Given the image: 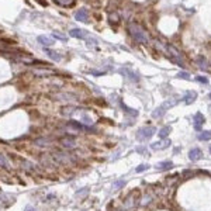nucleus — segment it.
Returning a JSON list of instances; mask_svg holds the SVG:
<instances>
[{
	"label": "nucleus",
	"instance_id": "obj_18",
	"mask_svg": "<svg viewBox=\"0 0 211 211\" xmlns=\"http://www.w3.org/2000/svg\"><path fill=\"white\" fill-rule=\"evenodd\" d=\"M70 35H72V37H76V38H83L86 34H85L83 30H78V28H76V30H72V31H70Z\"/></svg>",
	"mask_w": 211,
	"mask_h": 211
},
{
	"label": "nucleus",
	"instance_id": "obj_16",
	"mask_svg": "<svg viewBox=\"0 0 211 211\" xmlns=\"http://www.w3.org/2000/svg\"><path fill=\"white\" fill-rule=\"evenodd\" d=\"M38 41L41 42L44 46H51L52 44H54V41H52L51 38H48V37H40V38H38Z\"/></svg>",
	"mask_w": 211,
	"mask_h": 211
},
{
	"label": "nucleus",
	"instance_id": "obj_29",
	"mask_svg": "<svg viewBox=\"0 0 211 211\" xmlns=\"http://www.w3.org/2000/svg\"><path fill=\"white\" fill-rule=\"evenodd\" d=\"M197 80H198V82H203V83H207V82H208L206 78H197Z\"/></svg>",
	"mask_w": 211,
	"mask_h": 211
},
{
	"label": "nucleus",
	"instance_id": "obj_3",
	"mask_svg": "<svg viewBox=\"0 0 211 211\" xmlns=\"http://www.w3.org/2000/svg\"><path fill=\"white\" fill-rule=\"evenodd\" d=\"M52 159L56 162V163H64V165H70L73 163V158L72 155H68V153H62V152H56L52 155Z\"/></svg>",
	"mask_w": 211,
	"mask_h": 211
},
{
	"label": "nucleus",
	"instance_id": "obj_17",
	"mask_svg": "<svg viewBox=\"0 0 211 211\" xmlns=\"http://www.w3.org/2000/svg\"><path fill=\"white\" fill-rule=\"evenodd\" d=\"M198 139H201V141H210L211 139V131H203V132H200Z\"/></svg>",
	"mask_w": 211,
	"mask_h": 211
},
{
	"label": "nucleus",
	"instance_id": "obj_25",
	"mask_svg": "<svg viewBox=\"0 0 211 211\" xmlns=\"http://www.w3.org/2000/svg\"><path fill=\"white\" fill-rule=\"evenodd\" d=\"M148 168H149V166L148 165H139L137 168V169H135V172H138V173H141V172H144V170H147Z\"/></svg>",
	"mask_w": 211,
	"mask_h": 211
},
{
	"label": "nucleus",
	"instance_id": "obj_20",
	"mask_svg": "<svg viewBox=\"0 0 211 211\" xmlns=\"http://www.w3.org/2000/svg\"><path fill=\"white\" fill-rule=\"evenodd\" d=\"M46 54H48V56H49V58H52V59H55V61H59L61 59V55L58 54V52H55V51L46 49Z\"/></svg>",
	"mask_w": 211,
	"mask_h": 211
},
{
	"label": "nucleus",
	"instance_id": "obj_5",
	"mask_svg": "<svg viewBox=\"0 0 211 211\" xmlns=\"http://www.w3.org/2000/svg\"><path fill=\"white\" fill-rule=\"evenodd\" d=\"M59 144L66 149H72V148L76 147V138L70 137V135H66V137L59 138Z\"/></svg>",
	"mask_w": 211,
	"mask_h": 211
},
{
	"label": "nucleus",
	"instance_id": "obj_28",
	"mask_svg": "<svg viewBox=\"0 0 211 211\" xmlns=\"http://www.w3.org/2000/svg\"><path fill=\"white\" fill-rule=\"evenodd\" d=\"M54 37H56V38H59V40H66V37L65 35H62V34H59V32H54Z\"/></svg>",
	"mask_w": 211,
	"mask_h": 211
},
{
	"label": "nucleus",
	"instance_id": "obj_24",
	"mask_svg": "<svg viewBox=\"0 0 211 211\" xmlns=\"http://www.w3.org/2000/svg\"><path fill=\"white\" fill-rule=\"evenodd\" d=\"M123 108H124V110L127 111L128 114H131V115H138V111H137V110H132V108H128V107H127V106H125V104H123Z\"/></svg>",
	"mask_w": 211,
	"mask_h": 211
},
{
	"label": "nucleus",
	"instance_id": "obj_27",
	"mask_svg": "<svg viewBox=\"0 0 211 211\" xmlns=\"http://www.w3.org/2000/svg\"><path fill=\"white\" fill-rule=\"evenodd\" d=\"M179 78H182V79H190V76H189V73H186V72H180L179 75H177Z\"/></svg>",
	"mask_w": 211,
	"mask_h": 211
},
{
	"label": "nucleus",
	"instance_id": "obj_1",
	"mask_svg": "<svg viewBox=\"0 0 211 211\" xmlns=\"http://www.w3.org/2000/svg\"><path fill=\"white\" fill-rule=\"evenodd\" d=\"M128 30H129V32H131V35L134 37L135 41L141 42V44H148V42H149V35H148V32L145 31L141 25L132 23V24H129Z\"/></svg>",
	"mask_w": 211,
	"mask_h": 211
},
{
	"label": "nucleus",
	"instance_id": "obj_21",
	"mask_svg": "<svg viewBox=\"0 0 211 211\" xmlns=\"http://www.w3.org/2000/svg\"><path fill=\"white\" fill-rule=\"evenodd\" d=\"M61 113H62L64 115H72L75 113V108H73V107H64Z\"/></svg>",
	"mask_w": 211,
	"mask_h": 211
},
{
	"label": "nucleus",
	"instance_id": "obj_12",
	"mask_svg": "<svg viewBox=\"0 0 211 211\" xmlns=\"http://www.w3.org/2000/svg\"><path fill=\"white\" fill-rule=\"evenodd\" d=\"M170 168H173V162H170V161L161 162V163L156 165V169L158 170H168V169H170Z\"/></svg>",
	"mask_w": 211,
	"mask_h": 211
},
{
	"label": "nucleus",
	"instance_id": "obj_19",
	"mask_svg": "<svg viewBox=\"0 0 211 211\" xmlns=\"http://www.w3.org/2000/svg\"><path fill=\"white\" fill-rule=\"evenodd\" d=\"M170 131H172V128H170V127H163V128H162L161 131H159V137H161L162 139H163V138H166L168 135H169Z\"/></svg>",
	"mask_w": 211,
	"mask_h": 211
},
{
	"label": "nucleus",
	"instance_id": "obj_11",
	"mask_svg": "<svg viewBox=\"0 0 211 211\" xmlns=\"http://www.w3.org/2000/svg\"><path fill=\"white\" fill-rule=\"evenodd\" d=\"M196 99H197V93L196 92H187L186 93V96H184V103H186V104H192V103H194Z\"/></svg>",
	"mask_w": 211,
	"mask_h": 211
},
{
	"label": "nucleus",
	"instance_id": "obj_7",
	"mask_svg": "<svg viewBox=\"0 0 211 211\" xmlns=\"http://www.w3.org/2000/svg\"><path fill=\"white\" fill-rule=\"evenodd\" d=\"M170 139H162V141H159V142H155L152 144L151 148L152 149H155V151H161V149H166V148L170 147Z\"/></svg>",
	"mask_w": 211,
	"mask_h": 211
},
{
	"label": "nucleus",
	"instance_id": "obj_30",
	"mask_svg": "<svg viewBox=\"0 0 211 211\" xmlns=\"http://www.w3.org/2000/svg\"><path fill=\"white\" fill-rule=\"evenodd\" d=\"M25 211H35V208H32L31 206H27L25 207Z\"/></svg>",
	"mask_w": 211,
	"mask_h": 211
},
{
	"label": "nucleus",
	"instance_id": "obj_9",
	"mask_svg": "<svg viewBox=\"0 0 211 211\" xmlns=\"http://www.w3.org/2000/svg\"><path fill=\"white\" fill-rule=\"evenodd\" d=\"M201 158H203V152L198 148H194V149H192V151L189 152V159L190 161H198Z\"/></svg>",
	"mask_w": 211,
	"mask_h": 211
},
{
	"label": "nucleus",
	"instance_id": "obj_22",
	"mask_svg": "<svg viewBox=\"0 0 211 211\" xmlns=\"http://www.w3.org/2000/svg\"><path fill=\"white\" fill-rule=\"evenodd\" d=\"M124 186H125L124 180H117V182H114V183H113V189H114V190H118V189L124 187Z\"/></svg>",
	"mask_w": 211,
	"mask_h": 211
},
{
	"label": "nucleus",
	"instance_id": "obj_6",
	"mask_svg": "<svg viewBox=\"0 0 211 211\" xmlns=\"http://www.w3.org/2000/svg\"><path fill=\"white\" fill-rule=\"evenodd\" d=\"M138 200H139V193L138 192L131 193L128 197H127V200H125V207H127V208H131V207H134L137 204Z\"/></svg>",
	"mask_w": 211,
	"mask_h": 211
},
{
	"label": "nucleus",
	"instance_id": "obj_2",
	"mask_svg": "<svg viewBox=\"0 0 211 211\" xmlns=\"http://www.w3.org/2000/svg\"><path fill=\"white\" fill-rule=\"evenodd\" d=\"M174 104H177V100H168V101H165L161 107H158V108L152 113V117H153V118H161L162 115L166 113V110L170 108V107H173Z\"/></svg>",
	"mask_w": 211,
	"mask_h": 211
},
{
	"label": "nucleus",
	"instance_id": "obj_10",
	"mask_svg": "<svg viewBox=\"0 0 211 211\" xmlns=\"http://www.w3.org/2000/svg\"><path fill=\"white\" fill-rule=\"evenodd\" d=\"M34 144H35L37 147H51V145H52V139H51V138H45V137L37 138V139L34 141Z\"/></svg>",
	"mask_w": 211,
	"mask_h": 211
},
{
	"label": "nucleus",
	"instance_id": "obj_4",
	"mask_svg": "<svg viewBox=\"0 0 211 211\" xmlns=\"http://www.w3.org/2000/svg\"><path fill=\"white\" fill-rule=\"evenodd\" d=\"M156 129L153 128V127H145V128H141L139 131H138L137 134V138L138 139H142V141H145V139H149V138L155 134Z\"/></svg>",
	"mask_w": 211,
	"mask_h": 211
},
{
	"label": "nucleus",
	"instance_id": "obj_15",
	"mask_svg": "<svg viewBox=\"0 0 211 211\" xmlns=\"http://www.w3.org/2000/svg\"><path fill=\"white\" fill-rule=\"evenodd\" d=\"M0 168H3V169H9V161H7V158H6L3 153H0Z\"/></svg>",
	"mask_w": 211,
	"mask_h": 211
},
{
	"label": "nucleus",
	"instance_id": "obj_26",
	"mask_svg": "<svg viewBox=\"0 0 211 211\" xmlns=\"http://www.w3.org/2000/svg\"><path fill=\"white\" fill-rule=\"evenodd\" d=\"M110 21L111 23H118V16H117V14H111L110 16Z\"/></svg>",
	"mask_w": 211,
	"mask_h": 211
},
{
	"label": "nucleus",
	"instance_id": "obj_14",
	"mask_svg": "<svg viewBox=\"0 0 211 211\" xmlns=\"http://www.w3.org/2000/svg\"><path fill=\"white\" fill-rule=\"evenodd\" d=\"M76 19L80 20V21H87V10L86 9L79 10L78 14H76Z\"/></svg>",
	"mask_w": 211,
	"mask_h": 211
},
{
	"label": "nucleus",
	"instance_id": "obj_31",
	"mask_svg": "<svg viewBox=\"0 0 211 211\" xmlns=\"http://www.w3.org/2000/svg\"><path fill=\"white\" fill-rule=\"evenodd\" d=\"M38 1H40L42 6H46V1H44V0H38Z\"/></svg>",
	"mask_w": 211,
	"mask_h": 211
},
{
	"label": "nucleus",
	"instance_id": "obj_8",
	"mask_svg": "<svg viewBox=\"0 0 211 211\" xmlns=\"http://www.w3.org/2000/svg\"><path fill=\"white\" fill-rule=\"evenodd\" d=\"M193 120H194V128L200 131V129H201V125L206 123V118H204V115H203L201 113H197V114L194 115V118H193Z\"/></svg>",
	"mask_w": 211,
	"mask_h": 211
},
{
	"label": "nucleus",
	"instance_id": "obj_32",
	"mask_svg": "<svg viewBox=\"0 0 211 211\" xmlns=\"http://www.w3.org/2000/svg\"><path fill=\"white\" fill-rule=\"evenodd\" d=\"M208 97H210V99H211V93H210V96H208Z\"/></svg>",
	"mask_w": 211,
	"mask_h": 211
},
{
	"label": "nucleus",
	"instance_id": "obj_33",
	"mask_svg": "<svg viewBox=\"0 0 211 211\" xmlns=\"http://www.w3.org/2000/svg\"><path fill=\"white\" fill-rule=\"evenodd\" d=\"M210 152H211V147H210Z\"/></svg>",
	"mask_w": 211,
	"mask_h": 211
},
{
	"label": "nucleus",
	"instance_id": "obj_13",
	"mask_svg": "<svg viewBox=\"0 0 211 211\" xmlns=\"http://www.w3.org/2000/svg\"><path fill=\"white\" fill-rule=\"evenodd\" d=\"M197 65H198V68L203 69V70H208V66H207V61L204 56H198L197 58Z\"/></svg>",
	"mask_w": 211,
	"mask_h": 211
},
{
	"label": "nucleus",
	"instance_id": "obj_23",
	"mask_svg": "<svg viewBox=\"0 0 211 211\" xmlns=\"http://www.w3.org/2000/svg\"><path fill=\"white\" fill-rule=\"evenodd\" d=\"M151 200H152V196H151V194H147V196H144L141 204H142V206H147V204H149V203H151Z\"/></svg>",
	"mask_w": 211,
	"mask_h": 211
}]
</instances>
